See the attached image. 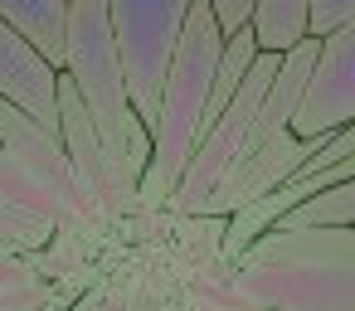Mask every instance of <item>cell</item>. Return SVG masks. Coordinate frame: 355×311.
Returning a JSON list of instances; mask_svg holds the SVG:
<instances>
[{
	"instance_id": "1",
	"label": "cell",
	"mask_w": 355,
	"mask_h": 311,
	"mask_svg": "<svg viewBox=\"0 0 355 311\" xmlns=\"http://www.w3.org/2000/svg\"><path fill=\"white\" fill-rule=\"evenodd\" d=\"M229 287L243 311H355V229H268Z\"/></svg>"
},
{
	"instance_id": "2",
	"label": "cell",
	"mask_w": 355,
	"mask_h": 311,
	"mask_svg": "<svg viewBox=\"0 0 355 311\" xmlns=\"http://www.w3.org/2000/svg\"><path fill=\"white\" fill-rule=\"evenodd\" d=\"M219 49H224V35L209 15L205 0H190L185 10V30L175 39V54H171V69H166V83H161V98H156V117H151V161L137 180V195L151 204V209H166L190 151H195V136H200V112H205V98H209V78H214V64H219Z\"/></svg>"
},
{
	"instance_id": "3",
	"label": "cell",
	"mask_w": 355,
	"mask_h": 311,
	"mask_svg": "<svg viewBox=\"0 0 355 311\" xmlns=\"http://www.w3.org/2000/svg\"><path fill=\"white\" fill-rule=\"evenodd\" d=\"M59 73L78 88V103H83L107 161L132 185L122 156H127V127L137 122V112L127 103V83H122V64H117V44H112V30H107V6L103 0H69L64 69Z\"/></svg>"
},
{
	"instance_id": "4",
	"label": "cell",
	"mask_w": 355,
	"mask_h": 311,
	"mask_svg": "<svg viewBox=\"0 0 355 311\" xmlns=\"http://www.w3.org/2000/svg\"><path fill=\"white\" fill-rule=\"evenodd\" d=\"M103 6H107L112 44H117V64H122L127 103L151 127L171 54H175V39L185 30L190 0H103Z\"/></svg>"
},
{
	"instance_id": "5",
	"label": "cell",
	"mask_w": 355,
	"mask_h": 311,
	"mask_svg": "<svg viewBox=\"0 0 355 311\" xmlns=\"http://www.w3.org/2000/svg\"><path fill=\"white\" fill-rule=\"evenodd\" d=\"M272 69H277V54H263V49H258V59H253L248 73L239 78L234 98L224 103V112H219V117L205 127V136L195 141V151H190V161H185V170H180V180H175V190H171V199H166L171 214L185 219V214H200V209H205L209 190H214L219 175L234 166V156L243 151V136H248V127H253V117H258V103H263V88H268Z\"/></svg>"
},
{
	"instance_id": "6",
	"label": "cell",
	"mask_w": 355,
	"mask_h": 311,
	"mask_svg": "<svg viewBox=\"0 0 355 311\" xmlns=\"http://www.w3.org/2000/svg\"><path fill=\"white\" fill-rule=\"evenodd\" d=\"M0 151H6L49 199L54 209V224L59 229H73V224H88L83 214V195H78V180H73V166L64 156V141L59 132L40 127L35 117H25L20 107H10L0 98Z\"/></svg>"
},
{
	"instance_id": "7",
	"label": "cell",
	"mask_w": 355,
	"mask_h": 311,
	"mask_svg": "<svg viewBox=\"0 0 355 311\" xmlns=\"http://www.w3.org/2000/svg\"><path fill=\"white\" fill-rule=\"evenodd\" d=\"M350 122H355V25L331 30L316 44V64L306 73V88H302V103H297L287 132L316 141Z\"/></svg>"
},
{
	"instance_id": "8",
	"label": "cell",
	"mask_w": 355,
	"mask_h": 311,
	"mask_svg": "<svg viewBox=\"0 0 355 311\" xmlns=\"http://www.w3.org/2000/svg\"><path fill=\"white\" fill-rule=\"evenodd\" d=\"M321 141V136H316ZM316 141H306V136H292L287 127L282 132H272L258 151H248L243 161H234L224 175H219V185L209 190V199H205V209L200 214H214V219H229L234 209H243V204H253V199H263L268 190H277V185H287L292 180V170L316 151Z\"/></svg>"
},
{
	"instance_id": "9",
	"label": "cell",
	"mask_w": 355,
	"mask_h": 311,
	"mask_svg": "<svg viewBox=\"0 0 355 311\" xmlns=\"http://www.w3.org/2000/svg\"><path fill=\"white\" fill-rule=\"evenodd\" d=\"M0 98L35 117L40 127L59 132V69L6 20H0Z\"/></svg>"
},
{
	"instance_id": "10",
	"label": "cell",
	"mask_w": 355,
	"mask_h": 311,
	"mask_svg": "<svg viewBox=\"0 0 355 311\" xmlns=\"http://www.w3.org/2000/svg\"><path fill=\"white\" fill-rule=\"evenodd\" d=\"M0 20L20 39H30L54 69H64V20L69 0H0Z\"/></svg>"
},
{
	"instance_id": "11",
	"label": "cell",
	"mask_w": 355,
	"mask_h": 311,
	"mask_svg": "<svg viewBox=\"0 0 355 311\" xmlns=\"http://www.w3.org/2000/svg\"><path fill=\"white\" fill-rule=\"evenodd\" d=\"M306 10L311 0H253L248 10V35L263 54H287L292 44L306 39Z\"/></svg>"
},
{
	"instance_id": "12",
	"label": "cell",
	"mask_w": 355,
	"mask_h": 311,
	"mask_svg": "<svg viewBox=\"0 0 355 311\" xmlns=\"http://www.w3.org/2000/svg\"><path fill=\"white\" fill-rule=\"evenodd\" d=\"M272 229H355V180L287 204Z\"/></svg>"
},
{
	"instance_id": "13",
	"label": "cell",
	"mask_w": 355,
	"mask_h": 311,
	"mask_svg": "<svg viewBox=\"0 0 355 311\" xmlns=\"http://www.w3.org/2000/svg\"><path fill=\"white\" fill-rule=\"evenodd\" d=\"M0 204L6 209H20V214H30V219H44V224H54V209H49V199H44V190L0 151ZM59 229V224H54Z\"/></svg>"
},
{
	"instance_id": "14",
	"label": "cell",
	"mask_w": 355,
	"mask_h": 311,
	"mask_svg": "<svg viewBox=\"0 0 355 311\" xmlns=\"http://www.w3.org/2000/svg\"><path fill=\"white\" fill-rule=\"evenodd\" d=\"M54 233H59L54 224H44V219H30V214H20V209H6V204H0V248L35 253V248H44Z\"/></svg>"
},
{
	"instance_id": "15",
	"label": "cell",
	"mask_w": 355,
	"mask_h": 311,
	"mask_svg": "<svg viewBox=\"0 0 355 311\" xmlns=\"http://www.w3.org/2000/svg\"><path fill=\"white\" fill-rule=\"evenodd\" d=\"M355 25V0H311L306 10V39H326L331 30Z\"/></svg>"
},
{
	"instance_id": "16",
	"label": "cell",
	"mask_w": 355,
	"mask_h": 311,
	"mask_svg": "<svg viewBox=\"0 0 355 311\" xmlns=\"http://www.w3.org/2000/svg\"><path fill=\"white\" fill-rule=\"evenodd\" d=\"M54 306V292L49 282H20V287H0V311H49Z\"/></svg>"
},
{
	"instance_id": "17",
	"label": "cell",
	"mask_w": 355,
	"mask_h": 311,
	"mask_svg": "<svg viewBox=\"0 0 355 311\" xmlns=\"http://www.w3.org/2000/svg\"><path fill=\"white\" fill-rule=\"evenodd\" d=\"M40 263L30 253H15V248H0V287H20V282H40Z\"/></svg>"
},
{
	"instance_id": "18",
	"label": "cell",
	"mask_w": 355,
	"mask_h": 311,
	"mask_svg": "<svg viewBox=\"0 0 355 311\" xmlns=\"http://www.w3.org/2000/svg\"><path fill=\"white\" fill-rule=\"evenodd\" d=\"M205 6H209V15H214L219 35L229 39V35H239V30L248 25V10H253V0H205Z\"/></svg>"
}]
</instances>
